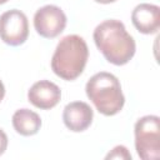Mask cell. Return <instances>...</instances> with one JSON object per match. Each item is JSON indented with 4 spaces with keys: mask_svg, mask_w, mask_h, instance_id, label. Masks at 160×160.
I'll use <instances>...</instances> for the list:
<instances>
[{
    "mask_svg": "<svg viewBox=\"0 0 160 160\" xmlns=\"http://www.w3.org/2000/svg\"><path fill=\"white\" fill-rule=\"evenodd\" d=\"M94 41L104 58L114 65L128 64L136 51L134 38L120 20L110 19L100 22L94 30Z\"/></svg>",
    "mask_w": 160,
    "mask_h": 160,
    "instance_id": "cell-1",
    "label": "cell"
},
{
    "mask_svg": "<svg viewBox=\"0 0 160 160\" xmlns=\"http://www.w3.org/2000/svg\"><path fill=\"white\" fill-rule=\"evenodd\" d=\"M89 58L85 40L79 35L64 36L51 58V69L59 78L71 81L81 75Z\"/></svg>",
    "mask_w": 160,
    "mask_h": 160,
    "instance_id": "cell-2",
    "label": "cell"
},
{
    "mask_svg": "<svg viewBox=\"0 0 160 160\" xmlns=\"http://www.w3.org/2000/svg\"><path fill=\"white\" fill-rule=\"evenodd\" d=\"M85 91L96 110L105 116L116 115L124 108L125 96L120 81L111 72L100 71L92 75L86 82Z\"/></svg>",
    "mask_w": 160,
    "mask_h": 160,
    "instance_id": "cell-3",
    "label": "cell"
},
{
    "mask_svg": "<svg viewBox=\"0 0 160 160\" xmlns=\"http://www.w3.org/2000/svg\"><path fill=\"white\" fill-rule=\"evenodd\" d=\"M135 149L144 160H155L160 156V119L156 115H145L135 124Z\"/></svg>",
    "mask_w": 160,
    "mask_h": 160,
    "instance_id": "cell-4",
    "label": "cell"
},
{
    "mask_svg": "<svg viewBox=\"0 0 160 160\" xmlns=\"http://www.w3.org/2000/svg\"><path fill=\"white\" fill-rule=\"evenodd\" d=\"M29 36V21L26 15L11 9L0 16V39L11 46H19L26 41Z\"/></svg>",
    "mask_w": 160,
    "mask_h": 160,
    "instance_id": "cell-5",
    "label": "cell"
},
{
    "mask_svg": "<svg viewBox=\"0 0 160 160\" xmlns=\"http://www.w3.org/2000/svg\"><path fill=\"white\" fill-rule=\"evenodd\" d=\"M66 26V15L56 5H45L34 15V28L45 39H54Z\"/></svg>",
    "mask_w": 160,
    "mask_h": 160,
    "instance_id": "cell-6",
    "label": "cell"
},
{
    "mask_svg": "<svg viewBox=\"0 0 160 160\" xmlns=\"http://www.w3.org/2000/svg\"><path fill=\"white\" fill-rule=\"evenodd\" d=\"M28 99L35 108L49 110L56 106L60 101L61 90L56 84L49 80H40L30 88L28 91Z\"/></svg>",
    "mask_w": 160,
    "mask_h": 160,
    "instance_id": "cell-7",
    "label": "cell"
},
{
    "mask_svg": "<svg viewBox=\"0 0 160 160\" xmlns=\"http://www.w3.org/2000/svg\"><path fill=\"white\" fill-rule=\"evenodd\" d=\"M92 118V109L84 101H72L68 104L62 111V121L65 126L74 132L86 130L91 125Z\"/></svg>",
    "mask_w": 160,
    "mask_h": 160,
    "instance_id": "cell-8",
    "label": "cell"
},
{
    "mask_svg": "<svg viewBox=\"0 0 160 160\" xmlns=\"http://www.w3.org/2000/svg\"><path fill=\"white\" fill-rule=\"evenodd\" d=\"M132 25L141 34H155L160 28V8L152 4H139L131 12Z\"/></svg>",
    "mask_w": 160,
    "mask_h": 160,
    "instance_id": "cell-9",
    "label": "cell"
},
{
    "mask_svg": "<svg viewBox=\"0 0 160 160\" xmlns=\"http://www.w3.org/2000/svg\"><path fill=\"white\" fill-rule=\"evenodd\" d=\"M12 126L22 136L35 135L41 128L40 116L29 109H19L12 115Z\"/></svg>",
    "mask_w": 160,
    "mask_h": 160,
    "instance_id": "cell-10",
    "label": "cell"
},
{
    "mask_svg": "<svg viewBox=\"0 0 160 160\" xmlns=\"http://www.w3.org/2000/svg\"><path fill=\"white\" fill-rule=\"evenodd\" d=\"M106 159H130L131 160V154L128 151L125 146L118 145L111 150V152L106 155Z\"/></svg>",
    "mask_w": 160,
    "mask_h": 160,
    "instance_id": "cell-11",
    "label": "cell"
},
{
    "mask_svg": "<svg viewBox=\"0 0 160 160\" xmlns=\"http://www.w3.org/2000/svg\"><path fill=\"white\" fill-rule=\"evenodd\" d=\"M6 148H8V136L4 132V130L0 129V155L5 152Z\"/></svg>",
    "mask_w": 160,
    "mask_h": 160,
    "instance_id": "cell-12",
    "label": "cell"
},
{
    "mask_svg": "<svg viewBox=\"0 0 160 160\" xmlns=\"http://www.w3.org/2000/svg\"><path fill=\"white\" fill-rule=\"evenodd\" d=\"M4 96H5V86H4L2 81L0 80V101L4 99Z\"/></svg>",
    "mask_w": 160,
    "mask_h": 160,
    "instance_id": "cell-13",
    "label": "cell"
},
{
    "mask_svg": "<svg viewBox=\"0 0 160 160\" xmlns=\"http://www.w3.org/2000/svg\"><path fill=\"white\" fill-rule=\"evenodd\" d=\"M96 2H100V4H110V2H114L116 0H94Z\"/></svg>",
    "mask_w": 160,
    "mask_h": 160,
    "instance_id": "cell-14",
    "label": "cell"
},
{
    "mask_svg": "<svg viewBox=\"0 0 160 160\" xmlns=\"http://www.w3.org/2000/svg\"><path fill=\"white\" fill-rule=\"evenodd\" d=\"M6 1H9V0H0V5H2V4H5Z\"/></svg>",
    "mask_w": 160,
    "mask_h": 160,
    "instance_id": "cell-15",
    "label": "cell"
}]
</instances>
